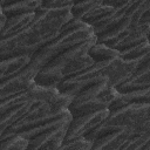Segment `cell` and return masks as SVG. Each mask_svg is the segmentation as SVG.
<instances>
[{"label": "cell", "instance_id": "cell-6", "mask_svg": "<svg viewBox=\"0 0 150 150\" xmlns=\"http://www.w3.org/2000/svg\"><path fill=\"white\" fill-rule=\"evenodd\" d=\"M109 63H110V61L95 62L93 66H90L84 71L63 80L56 88L62 94L75 96L82 89H84L91 84H95V83H98L102 81H108Z\"/></svg>", "mask_w": 150, "mask_h": 150}, {"label": "cell", "instance_id": "cell-19", "mask_svg": "<svg viewBox=\"0 0 150 150\" xmlns=\"http://www.w3.org/2000/svg\"><path fill=\"white\" fill-rule=\"evenodd\" d=\"M108 87V81H102V82H98V83H95V84H91L84 89H82L80 93H77L75 96H73V101L70 103L69 107H74V105H77L80 103H83L88 100H91L94 97H96L100 93H102L105 88ZM68 107V108H69Z\"/></svg>", "mask_w": 150, "mask_h": 150}, {"label": "cell", "instance_id": "cell-26", "mask_svg": "<svg viewBox=\"0 0 150 150\" xmlns=\"http://www.w3.org/2000/svg\"><path fill=\"white\" fill-rule=\"evenodd\" d=\"M91 144L93 142L86 139L84 137H81L62 143V145L56 150H90Z\"/></svg>", "mask_w": 150, "mask_h": 150}, {"label": "cell", "instance_id": "cell-12", "mask_svg": "<svg viewBox=\"0 0 150 150\" xmlns=\"http://www.w3.org/2000/svg\"><path fill=\"white\" fill-rule=\"evenodd\" d=\"M68 124L69 122L64 123L63 125H61L60 128L55 130L35 136L34 138L28 141V144L25 150H56L59 149L64 141Z\"/></svg>", "mask_w": 150, "mask_h": 150}, {"label": "cell", "instance_id": "cell-25", "mask_svg": "<svg viewBox=\"0 0 150 150\" xmlns=\"http://www.w3.org/2000/svg\"><path fill=\"white\" fill-rule=\"evenodd\" d=\"M148 141H150V132L136 137H128L120 148V150H139L142 145Z\"/></svg>", "mask_w": 150, "mask_h": 150}, {"label": "cell", "instance_id": "cell-16", "mask_svg": "<svg viewBox=\"0 0 150 150\" xmlns=\"http://www.w3.org/2000/svg\"><path fill=\"white\" fill-rule=\"evenodd\" d=\"M42 0H25V1H0L2 14L7 18L28 14V13H35L41 7Z\"/></svg>", "mask_w": 150, "mask_h": 150}, {"label": "cell", "instance_id": "cell-11", "mask_svg": "<svg viewBox=\"0 0 150 150\" xmlns=\"http://www.w3.org/2000/svg\"><path fill=\"white\" fill-rule=\"evenodd\" d=\"M118 91L114 87H107L102 93H100L96 97L88 100L83 103H80L74 107H69L68 111L71 115V117L76 116H82V115H88L93 112L101 111L103 109H107L109 104L118 96Z\"/></svg>", "mask_w": 150, "mask_h": 150}, {"label": "cell", "instance_id": "cell-22", "mask_svg": "<svg viewBox=\"0 0 150 150\" xmlns=\"http://www.w3.org/2000/svg\"><path fill=\"white\" fill-rule=\"evenodd\" d=\"M122 100L128 104L131 103H150V88H144L139 90L128 91L120 94Z\"/></svg>", "mask_w": 150, "mask_h": 150}, {"label": "cell", "instance_id": "cell-17", "mask_svg": "<svg viewBox=\"0 0 150 150\" xmlns=\"http://www.w3.org/2000/svg\"><path fill=\"white\" fill-rule=\"evenodd\" d=\"M149 32H150V23L141 25L132 32H130L125 38H123L115 47L114 49L121 52L123 49L130 48L132 46L143 43L145 41H149Z\"/></svg>", "mask_w": 150, "mask_h": 150}, {"label": "cell", "instance_id": "cell-1", "mask_svg": "<svg viewBox=\"0 0 150 150\" xmlns=\"http://www.w3.org/2000/svg\"><path fill=\"white\" fill-rule=\"evenodd\" d=\"M70 8L36 11L33 23L19 34L0 40V61L16 56H30L42 46L55 39L61 28L71 20Z\"/></svg>", "mask_w": 150, "mask_h": 150}, {"label": "cell", "instance_id": "cell-28", "mask_svg": "<svg viewBox=\"0 0 150 150\" xmlns=\"http://www.w3.org/2000/svg\"><path fill=\"white\" fill-rule=\"evenodd\" d=\"M139 150H150V141H148L146 143H144Z\"/></svg>", "mask_w": 150, "mask_h": 150}, {"label": "cell", "instance_id": "cell-27", "mask_svg": "<svg viewBox=\"0 0 150 150\" xmlns=\"http://www.w3.org/2000/svg\"><path fill=\"white\" fill-rule=\"evenodd\" d=\"M75 2L71 0H47L41 4L42 9H63V8H70Z\"/></svg>", "mask_w": 150, "mask_h": 150}, {"label": "cell", "instance_id": "cell-24", "mask_svg": "<svg viewBox=\"0 0 150 150\" xmlns=\"http://www.w3.org/2000/svg\"><path fill=\"white\" fill-rule=\"evenodd\" d=\"M28 144V141L23 137L15 135L5 141L0 142V150H25Z\"/></svg>", "mask_w": 150, "mask_h": 150}, {"label": "cell", "instance_id": "cell-18", "mask_svg": "<svg viewBox=\"0 0 150 150\" xmlns=\"http://www.w3.org/2000/svg\"><path fill=\"white\" fill-rule=\"evenodd\" d=\"M88 55L93 59L94 62H107L120 57V52L104 43L96 41V43L89 48Z\"/></svg>", "mask_w": 150, "mask_h": 150}, {"label": "cell", "instance_id": "cell-15", "mask_svg": "<svg viewBox=\"0 0 150 150\" xmlns=\"http://www.w3.org/2000/svg\"><path fill=\"white\" fill-rule=\"evenodd\" d=\"M130 130L128 128L107 134L93 142L90 150H120L122 144L129 137Z\"/></svg>", "mask_w": 150, "mask_h": 150}, {"label": "cell", "instance_id": "cell-20", "mask_svg": "<svg viewBox=\"0 0 150 150\" xmlns=\"http://www.w3.org/2000/svg\"><path fill=\"white\" fill-rule=\"evenodd\" d=\"M29 62H30V56H27V55L16 56V57L0 61V75H4L9 71L18 73L21 69H23Z\"/></svg>", "mask_w": 150, "mask_h": 150}, {"label": "cell", "instance_id": "cell-4", "mask_svg": "<svg viewBox=\"0 0 150 150\" xmlns=\"http://www.w3.org/2000/svg\"><path fill=\"white\" fill-rule=\"evenodd\" d=\"M148 8H150L149 0H137V1L134 0L132 4L128 7L124 16L112 29L96 36L97 42L104 43L114 48L130 32H132L138 26H141V16L144 13V11Z\"/></svg>", "mask_w": 150, "mask_h": 150}, {"label": "cell", "instance_id": "cell-29", "mask_svg": "<svg viewBox=\"0 0 150 150\" xmlns=\"http://www.w3.org/2000/svg\"><path fill=\"white\" fill-rule=\"evenodd\" d=\"M5 21H6V16H5V15H1V16H0V30L2 29V27H4V25H5Z\"/></svg>", "mask_w": 150, "mask_h": 150}, {"label": "cell", "instance_id": "cell-8", "mask_svg": "<svg viewBox=\"0 0 150 150\" xmlns=\"http://www.w3.org/2000/svg\"><path fill=\"white\" fill-rule=\"evenodd\" d=\"M33 103V100L27 93H22L0 103V137L30 108Z\"/></svg>", "mask_w": 150, "mask_h": 150}, {"label": "cell", "instance_id": "cell-2", "mask_svg": "<svg viewBox=\"0 0 150 150\" xmlns=\"http://www.w3.org/2000/svg\"><path fill=\"white\" fill-rule=\"evenodd\" d=\"M93 35L95 34L89 25L71 19L61 28L59 35L55 39L39 48L32 55L30 63L35 64L41 69L43 66H46L49 61H52L60 54L64 53L71 47L84 42Z\"/></svg>", "mask_w": 150, "mask_h": 150}, {"label": "cell", "instance_id": "cell-30", "mask_svg": "<svg viewBox=\"0 0 150 150\" xmlns=\"http://www.w3.org/2000/svg\"><path fill=\"white\" fill-rule=\"evenodd\" d=\"M1 15H4V14H2V8H1V5H0V16H1Z\"/></svg>", "mask_w": 150, "mask_h": 150}, {"label": "cell", "instance_id": "cell-13", "mask_svg": "<svg viewBox=\"0 0 150 150\" xmlns=\"http://www.w3.org/2000/svg\"><path fill=\"white\" fill-rule=\"evenodd\" d=\"M144 88H150V61L139 66L127 81L115 87V89L120 94Z\"/></svg>", "mask_w": 150, "mask_h": 150}, {"label": "cell", "instance_id": "cell-23", "mask_svg": "<svg viewBox=\"0 0 150 150\" xmlns=\"http://www.w3.org/2000/svg\"><path fill=\"white\" fill-rule=\"evenodd\" d=\"M98 2L100 1H96V0H93V1H83V2H75L70 7L71 18L74 20L80 21L91 8H94L95 6H97Z\"/></svg>", "mask_w": 150, "mask_h": 150}, {"label": "cell", "instance_id": "cell-14", "mask_svg": "<svg viewBox=\"0 0 150 150\" xmlns=\"http://www.w3.org/2000/svg\"><path fill=\"white\" fill-rule=\"evenodd\" d=\"M35 16H36V12L7 18L2 29L0 30V40H5L7 38L19 34L20 32H22L23 29H26L33 23V21L35 20Z\"/></svg>", "mask_w": 150, "mask_h": 150}, {"label": "cell", "instance_id": "cell-5", "mask_svg": "<svg viewBox=\"0 0 150 150\" xmlns=\"http://www.w3.org/2000/svg\"><path fill=\"white\" fill-rule=\"evenodd\" d=\"M67 112H68V110L64 112H52L48 103L34 102L30 105V108L4 132V135L0 137V142L7 139L9 137H13L15 135H20L23 131L36 128L38 125H41L49 121L56 120V118L66 115Z\"/></svg>", "mask_w": 150, "mask_h": 150}, {"label": "cell", "instance_id": "cell-10", "mask_svg": "<svg viewBox=\"0 0 150 150\" xmlns=\"http://www.w3.org/2000/svg\"><path fill=\"white\" fill-rule=\"evenodd\" d=\"M108 115H109V110L103 109L97 112L71 117V120L68 124V128H67V132H66L63 143L76 139V138L84 137L95 127H97L101 122H103L108 117Z\"/></svg>", "mask_w": 150, "mask_h": 150}, {"label": "cell", "instance_id": "cell-9", "mask_svg": "<svg viewBox=\"0 0 150 150\" xmlns=\"http://www.w3.org/2000/svg\"><path fill=\"white\" fill-rule=\"evenodd\" d=\"M33 102H46L50 107L52 112H64L68 110L73 101V96L66 95L59 91L54 87H41L34 82L26 91Z\"/></svg>", "mask_w": 150, "mask_h": 150}, {"label": "cell", "instance_id": "cell-3", "mask_svg": "<svg viewBox=\"0 0 150 150\" xmlns=\"http://www.w3.org/2000/svg\"><path fill=\"white\" fill-rule=\"evenodd\" d=\"M149 109L150 103H131L115 111H111L109 112L108 117L97 127H95L88 135H86L84 138L94 142L107 134L125 128L137 127L144 121L150 120Z\"/></svg>", "mask_w": 150, "mask_h": 150}, {"label": "cell", "instance_id": "cell-7", "mask_svg": "<svg viewBox=\"0 0 150 150\" xmlns=\"http://www.w3.org/2000/svg\"><path fill=\"white\" fill-rule=\"evenodd\" d=\"M40 68L33 63H28L19 73L14 74L6 81L0 83V103L9 100L16 95L26 93L30 84L34 82L35 75L39 73Z\"/></svg>", "mask_w": 150, "mask_h": 150}, {"label": "cell", "instance_id": "cell-21", "mask_svg": "<svg viewBox=\"0 0 150 150\" xmlns=\"http://www.w3.org/2000/svg\"><path fill=\"white\" fill-rule=\"evenodd\" d=\"M148 54H150V43L149 41H145L143 43L121 50L120 57L123 60H139Z\"/></svg>", "mask_w": 150, "mask_h": 150}]
</instances>
